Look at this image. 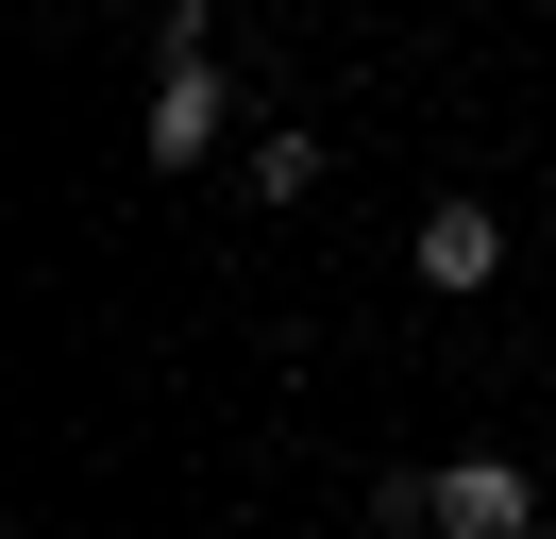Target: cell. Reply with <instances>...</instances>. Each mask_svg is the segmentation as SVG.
Returning <instances> with one entry per match:
<instances>
[{
  "instance_id": "1",
  "label": "cell",
  "mask_w": 556,
  "mask_h": 539,
  "mask_svg": "<svg viewBox=\"0 0 556 539\" xmlns=\"http://www.w3.org/2000/svg\"><path fill=\"white\" fill-rule=\"evenodd\" d=\"M388 523H421V539H540V472L522 455H439V472L388 489Z\"/></svg>"
},
{
  "instance_id": "2",
  "label": "cell",
  "mask_w": 556,
  "mask_h": 539,
  "mask_svg": "<svg viewBox=\"0 0 556 539\" xmlns=\"http://www.w3.org/2000/svg\"><path fill=\"white\" fill-rule=\"evenodd\" d=\"M219 135H237V85H219V51H152V118H136V168H203Z\"/></svg>"
},
{
  "instance_id": "3",
  "label": "cell",
  "mask_w": 556,
  "mask_h": 539,
  "mask_svg": "<svg viewBox=\"0 0 556 539\" xmlns=\"http://www.w3.org/2000/svg\"><path fill=\"white\" fill-rule=\"evenodd\" d=\"M405 270L439 303H472V287H506V220H489V202H421V236H405Z\"/></svg>"
},
{
  "instance_id": "4",
  "label": "cell",
  "mask_w": 556,
  "mask_h": 539,
  "mask_svg": "<svg viewBox=\"0 0 556 539\" xmlns=\"http://www.w3.org/2000/svg\"><path fill=\"white\" fill-rule=\"evenodd\" d=\"M320 168L338 152H320L304 118H253V202H320Z\"/></svg>"
}]
</instances>
